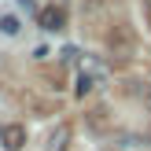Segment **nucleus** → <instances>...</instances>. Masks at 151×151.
<instances>
[{"mask_svg": "<svg viewBox=\"0 0 151 151\" xmlns=\"http://www.w3.org/2000/svg\"><path fill=\"white\" fill-rule=\"evenodd\" d=\"M41 26H44V29H63V26H66V11L55 7V4L41 7Z\"/></svg>", "mask_w": 151, "mask_h": 151, "instance_id": "f03ea898", "label": "nucleus"}, {"mask_svg": "<svg viewBox=\"0 0 151 151\" xmlns=\"http://www.w3.org/2000/svg\"><path fill=\"white\" fill-rule=\"evenodd\" d=\"M66 147H70V129L59 125V129L52 133V147H48V151H66Z\"/></svg>", "mask_w": 151, "mask_h": 151, "instance_id": "20e7f679", "label": "nucleus"}, {"mask_svg": "<svg viewBox=\"0 0 151 151\" xmlns=\"http://www.w3.org/2000/svg\"><path fill=\"white\" fill-rule=\"evenodd\" d=\"M22 4H33V0H22Z\"/></svg>", "mask_w": 151, "mask_h": 151, "instance_id": "6e6552de", "label": "nucleus"}, {"mask_svg": "<svg viewBox=\"0 0 151 151\" xmlns=\"http://www.w3.org/2000/svg\"><path fill=\"white\" fill-rule=\"evenodd\" d=\"M0 144H4L7 151H19L22 144H26V125H19V122H7L4 129H0Z\"/></svg>", "mask_w": 151, "mask_h": 151, "instance_id": "f257e3e1", "label": "nucleus"}, {"mask_svg": "<svg viewBox=\"0 0 151 151\" xmlns=\"http://www.w3.org/2000/svg\"><path fill=\"white\" fill-rule=\"evenodd\" d=\"M147 103H151V92H147Z\"/></svg>", "mask_w": 151, "mask_h": 151, "instance_id": "1a4fd4ad", "label": "nucleus"}, {"mask_svg": "<svg viewBox=\"0 0 151 151\" xmlns=\"http://www.w3.org/2000/svg\"><path fill=\"white\" fill-rule=\"evenodd\" d=\"M78 66H81V74H85V78H92V81H103V78H107V66H103L100 59H92V55L78 59Z\"/></svg>", "mask_w": 151, "mask_h": 151, "instance_id": "7ed1b4c3", "label": "nucleus"}, {"mask_svg": "<svg viewBox=\"0 0 151 151\" xmlns=\"http://www.w3.org/2000/svg\"><path fill=\"white\" fill-rule=\"evenodd\" d=\"M96 85H100V81H92V78H85V74H78V88H74V92H78V96H88Z\"/></svg>", "mask_w": 151, "mask_h": 151, "instance_id": "423d86ee", "label": "nucleus"}, {"mask_svg": "<svg viewBox=\"0 0 151 151\" xmlns=\"http://www.w3.org/2000/svg\"><path fill=\"white\" fill-rule=\"evenodd\" d=\"M0 29H4V33H11V37H15V33H19L22 26H19V19H15V15H0Z\"/></svg>", "mask_w": 151, "mask_h": 151, "instance_id": "39448f33", "label": "nucleus"}, {"mask_svg": "<svg viewBox=\"0 0 151 151\" xmlns=\"http://www.w3.org/2000/svg\"><path fill=\"white\" fill-rule=\"evenodd\" d=\"M144 4H147V11H151V0H144Z\"/></svg>", "mask_w": 151, "mask_h": 151, "instance_id": "0eeeda50", "label": "nucleus"}]
</instances>
